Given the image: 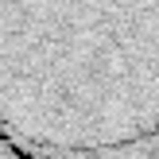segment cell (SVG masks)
<instances>
[{"label":"cell","instance_id":"cell-2","mask_svg":"<svg viewBox=\"0 0 159 159\" xmlns=\"http://www.w3.org/2000/svg\"><path fill=\"white\" fill-rule=\"evenodd\" d=\"M0 159H27V155H23V152H20V148H16V144H12V140H8V136H4V132H0Z\"/></svg>","mask_w":159,"mask_h":159},{"label":"cell","instance_id":"cell-1","mask_svg":"<svg viewBox=\"0 0 159 159\" xmlns=\"http://www.w3.org/2000/svg\"><path fill=\"white\" fill-rule=\"evenodd\" d=\"M0 132L27 159H159V0H0Z\"/></svg>","mask_w":159,"mask_h":159}]
</instances>
